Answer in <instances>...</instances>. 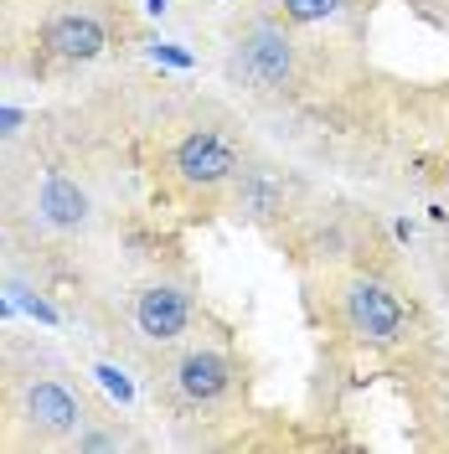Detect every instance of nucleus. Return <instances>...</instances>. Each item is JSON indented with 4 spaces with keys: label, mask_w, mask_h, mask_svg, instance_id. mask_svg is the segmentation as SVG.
I'll list each match as a JSON object with an SVG mask.
<instances>
[{
    "label": "nucleus",
    "mask_w": 449,
    "mask_h": 454,
    "mask_svg": "<svg viewBox=\"0 0 449 454\" xmlns=\"http://www.w3.org/2000/svg\"><path fill=\"white\" fill-rule=\"evenodd\" d=\"M27 419L36 424V434L62 439V434H73V428L83 424V403H78L73 387H62V382H36L27 393Z\"/></svg>",
    "instance_id": "423d86ee"
},
{
    "label": "nucleus",
    "mask_w": 449,
    "mask_h": 454,
    "mask_svg": "<svg viewBox=\"0 0 449 454\" xmlns=\"http://www.w3.org/2000/svg\"><path fill=\"white\" fill-rule=\"evenodd\" d=\"M42 47L52 57H62V62H88V57H98L109 47V31L98 27L93 16H83V11H67V16H52L47 21Z\"/></svg>",
    "instance_id": "39448f33"
},
{
    "label": "nucleus",
    "mask_w": 449,
    "mask_h": 454,
    "mask_svg": "<svg viewBox=\"0 0 449 454\" xmlns=\"http://www.w3.org/2000/svg\"><path fill=\"white\" fill-rule=\"evenodd\" d=\"M284 5V21H295V27H315V21H331L336 16L341 0H280Z\"/></svg>",
    "instance_id": "1a4fd4ad"
},
{
    "label": "nucleus",
    "mask_w": 449,
    "mask_h": 454,
    "mask_svg": "<svg viewBox=\"0 0 449 454\" xmlns=\"http://www.w3.org/2000/svg\"><path fill=\"white\" fill-rule=\"evenodd\" d=\"M227 387H232V362H227L223 351H192V356H181L176 393L186 397V403H217Z\"/></svg>",
    "instance_id": "0eeeda50"
},
{
    "label": "nucleus",
    "mask_w": 449,
    "mask_h": 454,
    "mask_svg": "<svg viewBox=\"0 0 449 454\" xmlns=\"http://www.w3.org/2000/svg\"><path fill=\"white\" fill-rule=\"evenodd\" d=\"M170 166H176V176L186 186H223V181L238 176L243 155H238V145L227 140L223 129H192L186 140L176 145Z\"/></svg>",
    "instance_id": "f257e3e1"
},
{
    "label": "nucleus",
    "mask_w": 449,
    "mask_h": 454,
    "mask_svg": "<svg viewBox=\"0 0 449 454\" xmlns=\"http://www.w3.org/2000/svg\"><path fill=\"white\" fill-rule=\"evenodd\" d=\"M238 62H243V78L258 88H284L295 78V47L280 27H253L238 42Z\"/></svg>",
    "instance_id": "7ed1b4c3"
},
{
    "label": "nucleus",
    "mask_w": 449,
    "mask_h": 454,
    "mask_svg": "<svg viewBox=\"0 0 449 454\" xmlns=\"http://www.w3.org/2000/svg\"><path fill=\"white\" fill-rule=\"evenodd\" d=\"M135 325H140V336H150V340H176L192 325V300H186V289H176V284H150L140 300H135Z\"/></svg>",
    "instance_id": "20e7f679"
},
{
    "label": "nucleus",
    "mask_w": 449,
    "mask_h": 454,
    "mask_svg": "<svg viewBox=\"0 0 449 454\" xmlns=\"http://www.w3.org/2000/svg\"><path fill=\"white\" fill-rule=\"evenodd\" d=\"M166 5H170V0H145V11H155V16H161Z\"/></svg>",
    "instance_id": "4468645a"
},
{
    "label": "nucleus",
    "mask_w": 449,
    "mask_h": 454,
    "mask_svg": "<svg viewBox=\"0 0 449 454\" xmlns=\"http://www.w3.org/2000/svg\"><path fill=\"white\" fill-rule=\"evenodd\" d=\"M21 119H27V114H21V109H0V135H11V129H16Z\"/></svg>",
    "instance_id": "ddd939ff"
},
{
    "label": "nucleus",
    "mask_w": 449,
    "mask_h": 454,
    "mask_svg": "<svg viewBox=\"0 0 449 454\" xmlns=\"http://www.w3.org/2000/svg\"><path fill=\"white\" fill-rule=\"evenodd\" d=\"M346 320H351V331H357L362 340L388 346V340L403 336V320H408V310H403V300H398L388 284L357 279L351 289H346Z\"/></svg>",
    "instance_id": "f03ea898"
},
{
    "label": "nucleus",
    "mask_w": 449,
    "mask_h": 454,
    "mask_svg": "<svg viewBox=\"0 0 449 454\" xmlns=\"http://www.w3.org/2000/svg\"><path fill=\"white\" fill-rule=\"evenodd\" d=\"M42 212H47V223H57V227L88 223L83 186H78V181H67V176H47V181H42Z\"/></svg>",
    "instance_id": "6e6552de"
},
{
    "label": "nucleus",
    "mask_w": 449,
    "mask_h": 454,
    "mask_svg": "<svg viewBox=\"0 0 449 454\" xmlns=\"http://www.w3.org/2000/svg\"><path fill=\"white\" fill-rule=\"evenodd\" d=\"M155 57H161V62H170V67H192V52H181V47H170V42H161V47H155Z\"/></svg>",
    "instance_id": "f8f14e48"
},
{
    "label": "nucleus",
    "mask_w": 449,
    "mask_h": 454,
    "mask_svg": "<svg viewBox=\"0 0 449 454\" xmlns=\"http://www.w3.org/2000/svg\"><path fill=\"white\" fill-rule=\"evenodd\" d=\"M93 377H98V382H104V387H109V393H119V397H124V403H130V397H135V387H130V382H124V372H114L109 362H98V367H93Z\"/></svg>",
    "instance_id": "9d476101"
},
{
    "label": "nucleus",
    "mask_w": 449,
    "mask_h": 454,
    "mask_svg": "<svg viewBox=\"0 0 449 454\" xmlns=\"http://www.w3.org/2000/svg\"><path fill=\"white\" fill-rule=\"evenodd\" d=\"M21 310H27V315H36V320H47V325L57 320V310L47 305V300H36V294H21Z\"/></svg>",
    "instance_id": "9b49d317"
}]
</instances>
